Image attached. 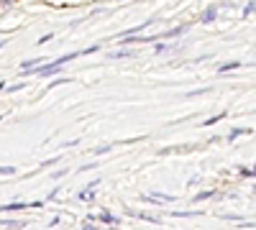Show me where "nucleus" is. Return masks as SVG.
<instances>
[{
    "label": "nucleus",
    "mask_w": 256,
    "mask_h": 230,
    "mask_svg": "<svg viewBox=\"0 0 256 230\" xmlns=\"http://www.w3.org/2000/svg\"><path fill=\"white\" fill-rule=\"evenodd\" d=\"M24 207H28V205H20V202H13V205H3L0 210L3 213H10V210H24Z\"/></svg>",
    "instance_id": "obj_1"
},
{
    "label": "nucleus",
    "mask_w": 256,
    "mask_h": 230,
    "mask_svg": "<svg viewBox=\"0 0 256 230\" xmlns=\"http://www.w3.org/2000/svg\"><path fill=\"white\" fill-rule=\"evenodd\" d=\"M8 174H16L13 166H0V177H8Z\"/></svg>",
    "instance_id": "obj_2"
},
{
    "label": "nucleus",
    "mask_w": 256,
    "mask_h": 230,
    "mask_svg": "<svg viewBox=\"0 0 256 230\" xmlns=\"http://www.w3.org/2000/svg\"><path fill=\"white\" fill-rule=\"evenodd\" d=\"M236 67H241L238 61H230V64H223V67H220V72H228V69H236Z\"/></svg>",
    "instance_id": "obj_3"
},
{
    "label": "nucleus",
    "mask_w": 256,
    "mask_h": 230,
    "mask_svg": "<svg viewBox=\"0 0 256 230\" xmlns=\"http://www.w3.org/2000/svg\"><path fill=\"white\" fill-rule=\"evenodd\" d=\"M254 192H256V187H254Z\"/></svg>",
    "instance_id": "obj_4"
}]
</instances>
